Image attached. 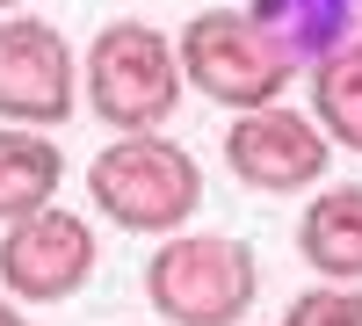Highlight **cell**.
<instances>
[{"instance_id":"8fae6325","label":"cell","mask_w":362,"mask_h":326,"mask_svg":"<svg viewBox=\"0 0 362 326\" xmlns=\"http://www.w3.org/2000/svg\"><path fill=\"white\" fill-rule=\"evenodd\" d=\"M312 116H319V131L334 145L362 153V37L312 58Z\"/></svg>"},{"instance_id":"4fadbf2b","label":"cell","mask_w":362,"mask_h":326,"mask_svg":"<svg viewBox=\"0 0 362 326\" xmlns=\"http://www.w3.org/2000/svg\"><path fill=\"white\" fill-rule=\"evenodd\" d=\"M0 326H29V319H22V312H15L8 298H0Z\"/></svg>"},{"instance_id":"30bf717a","label":"cell","mask_w":362,"mask_h":326,"mask_svg":"<svg viewBox=\"0 0 362 326\" xmlns=\"http://www.w3.org/2000/svg\"><path fill=\"white\" fill-rule=\"evenodd\" d=\"M254 15L283 37V51L297 58V66H312V58H326L334 44L355 37L362 0H254Z\"/></svg>"},{"instance_id":"7c38bea8","label":"cell","mask_w":362,"mask_h":326,"mask_svg":"<svg viewBox=\"0 0 362 326\" xmlns=\"http://www.w3.org/2000/svg\"><path fill=\"white\" fill-rule=\"evenodd\" d=\"M283 326H362V283H319V290H297Z\"/></svg>"},{"instance_id":"3957f363","label":"cell","mask_w":362,"mask_h":326,"mask_svg":"<svg viewBox=\"0 0 362 326\" xmlns=\"http://www.w3.org/2000/svg\"><path fill=\"white\" fill-rule=\"evenodd\" d=\"M181 80L196 87V95H210L218 109H261V102H283V87L297 73V58L283 51V37L268 29L254 8H203L181 22Z\"/></svg>"},{"instance_id":"ba28073f","label":"cell","mask_w":362,"mask_h":326,"mask_svg":"<svg viewBox=\"0 0 362 326\" xmlns=\"http://www.w3.org/2000/svg\"><path fill=\"white\" fill-rule=\"evenodd\" d=\"M297 254L326 283H362V189H319L297 225Z\"/></svg>"},{"instance_id":"277c9868","label":"cell","mask_w":362,"mask_h":326,"mask_svg":"<svg viewBox=\"0 0 362 326\" xmlns=\"http://www.w3.org/2000/svg\"><path fill=\"white\" fill-rule=\"evenodd\" d=\"M261 290L254 247H239L232 232H167V247L145 261V298L174 326H239Z\"/></svg>"},{"instance_id":"7a4b0ae2","label":"cell","mask_w":362,"mask_h":326,"mask_svg":"<svg viewBox=\"0 0 362 326\" xmlns=\"http://www.w3.org/2000/svg\"><path fill=\"white\" fill-rule=\"evenodd\" d=\"M80 95L109 131H160L181 109V51L153 22H102L80 58Z\"/></svg>"},{"instance_id":"52a82bcc","label":"cell","mask_w":362,"mask_h":326,"mask_svg":"<svg viewBox=\"0 0 362 326\" xmlns=\"http://www.w3.org/2000/svg\"><path fill=\"white\" fill-rule=\"evenodd\" d=\"M73 44L37 15H0V124L58 131L73 116Z\"/></svg>"},{"instance_id":"5b68a950","label":"cell","mask_w":362,"mask_h":326,"mask_svg":"<svg viewBox=\"0 0 362 326\" xmlns=\"http://www.w3.org/2000/svg\"><path fill=\"white\" fill-rule=\"evenodd\" d=\"M95 261H102L95 225L66 203H44L0 232V283L15 305H66L73 290H87Z\"/></svg>"},{"instance_id":"5bb4252c","label":"cell","mask_w":362,"mask_h":326,"mask_svg":"<svg viewBox=\"0 0 362 326\" xmlns=\"http://www.w3.org/2000/svg\"><path fill=\"white\" fill-rule=\"evenodd\" d=\"M8 8H22V0H0V15H8Z\"/></svg>"},{"instance_id":"8992f818","label":"cell","mask_w":362,"mask_h":326,"mask_svg":"<svg viewBox=\"0 0 362 326\" xmlns=\"http://www.w3.org/2000/svg\"><path fill=\"white\" fill-rule=\"evenodd\" d=\"M326 160H334V138H326L319 116H305V109L261 102V109H239L232 124H225V167L247 189H261V196L312 189L319 174H326Z\"/></svg>"},{"instance_id":"6da1fadb","label":"cell","mask_w":362,"mask_h":326,"mask_svg":"<svg viewBox=\"0 0 362 326\" xmlns=\"http://www.w3.org/2000/svg\"><path fill=\"white\" fill-rule=\"evenodd\" d=\"M87 196L95 211L124 232H181L196 211H203V167L181 138H160V131H116L95 160H87Z\"/></svg>"},{"instance_id":"9c48e42d","label":"cell","mask_w":362,"mask_h":326,"mask_svg":"<svg viewBox=\"0 0 362 326\" xmlns=\"http://www.w3.org/2000/svg\"><path fill=\"white\" fill-rule=\"evenodd\" d=\"M58 182H66V153L44 131H29V124L0 131V225L58 203Z\"/></svg>"}]
</instances>
